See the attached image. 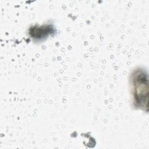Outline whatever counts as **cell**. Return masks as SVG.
<instances>
[{
  "instance_id": "cell-1",
  "label": "cell",
  "mask_w": 149,
  "mask_h": 149,
  "mask_svg": "<svg viewBox=\"0 0 149 149\" xmlns=\"http://www.w3.org/2000/svg\"><path fill=\"white\" fill-rule=\"evenodd\" d=\"M146 74L143 72L139 71L132 76L133 97L139 107H144V103H147L148 81Z\"/></svg>"
}]
</instances>
